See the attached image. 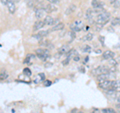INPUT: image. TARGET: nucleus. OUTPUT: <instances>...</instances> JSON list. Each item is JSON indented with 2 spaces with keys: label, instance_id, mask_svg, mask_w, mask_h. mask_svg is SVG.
<instances>
[{
  "label": "nucleus",
  "instance_id": "nucleus-7",
  "mask_svg": "<svg viewBox=\"0 0 120 113\" xmlns=\"http://www.w3.org/2000/svg\"><path fill=\"white\" fill-rule=\"evenodd\" d=\"M44 11L46 13H52V12H54V11H57V7L54 4H52V3H49V4L44 6Z\"/></svg>",
  "mask_w": 120,
  "mask_h": 113
},
{
  "label": "nucleus",
  "instance_id": "nucleus-10",
  "mask_svg": "<svg viewBox=\"0 0 120 113\" xmlns=\"http://www.w3.org/2000/svg\"><path fill=\"white\" fill-rule=\"evenodd\" d=\"M44 21L42 20H38V21H36L34 25H33V31H37V30H40V29H42L44 27Z\"/></svg>",
  "mask_w": 120,
  "mask_h": 113
},
{
  "label": "nucleus",
  "instance_id": "nucleus-31",
  "mask_svg": "<svg viewBox=\"0 0 120 113\" xmlns=\"http://www.w3.org/2000/svg\"><path fill=\"white\" fill-rule=\"evenodd\" d=\"M43 83H44V86H45V87H49L50 85H52V81H50V80H47V79H45Z\"/></svg>",
  "mask_w": 120,
  "mask_h": 113
},
{
  "label": "nucleus",
  "instance_id": "nucleus-34",
  "mask_svg": "<svg viewBox=\"0 0 120 113\" xmlns=\"http://www.w3.org/2000/svg\"><path fill=\"white\" fill-rule=\"evenodd\" d=\"M98 39H99V42L101 43V45H102V46H105V42H104V36H102V35H99Z\"/></svg>",
  "mask_w": 120,
  "mask_h": 113
},
{
  "label": "nucleus",
  "instance_id": "nucleus-30",
  "mask_svg": "<svg viewBox=\"0 0 120 113\" xmlns=\"http://www.w3.org/2000/svg\"><path fill=\"white\" fill-rule=\"evenodd\" d=\"M69 35H70V37H71V40H70V42H72V41L76 38V32H74V31H71L70 33H69Z\"/></svg>",
  "mask_w": 120,
  "mask_h": 113
},
{
  "label": "nucleus",
  "instance_id": "nucleus-37",
  "mask_svg": "<svg viewBox=\"0 0 120 113\" xmlns=\"http://www.w3.org/2000/svg\"><path fill=\"white\" fill-rule=\"evenodd\" d=\"M38 75H39V77H40L41 82H44V80H45V74L44 73H39Z\"/></svg>",
  "mask_w": 120,
  "mask_h": 113
},
{
  "label": "nucleus",
  "instance_id": "nucleus-1",
  "mask_svg": "<svg viewBox=\"0 0 120 113\" xmlns=\"http://www.w3.org/2000/svg\"><path fill=\"white\" fill-rule=\"evenodd\" d=\"M109 19H110V13H108L105 10H103V11H101L100 13H98V15H97L96 23L105 25V23H107V22L109 21Z\"/></svg>",
  "mask_w": 120,
  "mask_h": 113
},
{
  "label": "nucleus",
  "instance_id": "nucleus-46",
  "mask_svg": "<svg viewBox=\"0 0 120 113\" xmlns=\"http://www.w3.org/2000/svg\"><path fill=\"white\" fill-rule=\"evenodd\" d=\"M116 108H117L118 110L120 111V103H117V104H116Z\"/></svg>",
  "mask_w": 120,
  "mask_h": 113
},
{
  "label": "nucleus",
  "instance_id": "nucleus-26",
  "mask_svg": "<svg viewBox=\"0 0 120 113\" xmlns=\"http://www.w3.org/2000/svg\"><path fill=\"white\" fill-rule=\"evenodd\" d=\"M37 57H38L39 59H42V60H47L48 58L50 57V54H40V55H37Z\"/></svg>",
  "mask_w": 120,
  "mask_h": 113
},
{
  "label": "nucleus",
  "instance_id": "nucleus-9",
  "mask_svg": "<svg viewBox=\"0 0 120 113\" xmlns=\"http://www.w3.org/2000/svg\"><path fill=\"white\" fill-rule=\"evenodd\" d=\"M45 15V11L42 8H35V18L40 20L41 18H43Z\"/></svg>",
  "mask_w": 120,
  "mask_h": 113
},
{
  "label": "nucleus",
  "instance_id": "nucleus-3",
  "mask_svg": "<svg viewBox=\"0 0 120 113\" xmlns=\"http://www.w3.org/2000/svg\"><path fill=\"white\" fill-rule=\"evenodd\" d=\"M70 28L74 32H79V31H81V30L84 28V24H83V22H82V21L76 20V21H74L73 23H71Z\"/></svg>",
  "mask_w": 120,
  "mask_h": 113
},
{
  "label": "nucleus",
  "instance_id": "nucleus-27",
  "mask_svg": "<svg viewBox=\"0 0 120 113\" xmlns=\"http://www.w3.org/2000/svg\"><path fill=\"white\" fill-rule=\"evenodd\" d=\"M108 61H109L108 63H109L110 66H116V65L118 64V61H117V60H115L114 58H111V59L108 60Z\"/></svg>",
  "mask_w": 120,
  "mask_h": 113
},
{
  "label": "nucleus",
  "instance_id": "nucleus-8",
  "mask_svg": "<svg viewBox=\"0 0 120 113\" xmlns=\"http://www.w3.org/2000/svg\"><path fill=\"white\" fill-rule=\"evenodd\" d=\"M44 24L47 26H53L55 25V18H53L52 16H45L44 18Z\"/></svg>",
  "mask_w": 120,
  "mask_h": 113
},
{
  "label": "nucleus",
  "instance_id": "nucleus-29",
  "mask_svg": "<svg viewBox=\"0 0 120 113\" xmlns=\"http://www.w3.org/2000/svg\"><path fill=\"white\" fill-rule=\"evenodd\" d=\"M32 37H33V38H35L36 40H38V41H40L41 39H43V37L41 36V35L39 34V33H36V34H33V35H32Z\"/></svg>",
  "mask_w": 120,
  "mask_h": 113
},
{
  "label": "nucleus",
  "instance_id": "nucleus-39",
  "mask_svg": "<svg viewBox=\"0 0 120 113\" xmlns=\"http://www.w3.org/2000/svg\"><path fill=\"white\" fill-rule=\"evenodd\" d=\"M120 98V91L119 90H116V93H115V100Z\"/></svg>",
  "mask_w": 120,
  "mask_h": 113
},
{
  "label": "nucleus",
  "instance_id": "nucleus-14",
  "mask_svg": "<svg viewBox=\"0 0 120 113\" xmlns=\"http://www.w3.org/2000/svg\"><path fill=\"white\" fill-rule=\"evenodd\" d=\"M93 38H94V34L91 32L87 33V34H85L83 37L81 38V41H83V42H88V41H92Z\"/></svg>",
  "mask_w": 120,
  "mask_h": 113
},
{
  "label": "nucleus",
  "instance_id": "nucleus-23",
  "mask_svg": "<svg viewBox=\"0 0 120 113\" xmlns=\"http://www.w3.org/2000/svg\"><path fill=\"white\" fill-rule=\"evenodd\" d=\"M75 53H76V50H75V49H70L65 55H66L67 58H71V57H73V56L75 55Z\"/></svg>",
  "mask_w": 120,
  "mask_h": 113
},
{
  "label": "nucleus",
  "instance_id": "nucleus-49",
  "mask_svg": "<svg viewBox=\"0 0 120 113\" xmlns=\"http://www.w3.org/2000/svg\"><path fill=\"white\" fill-rule=\"evenodd\" d=\"M118 61H119V62H120V57H119V59H118Z\"/></svg>",
  "mask_w": 120,
  "mask_h": 113
},
{
  "label": "nucleus",
  "instance_id": "nucleus-40",
  "mask_svg": "<svg viewBox=\"0 0 120 113\" xmlns=\"http://www.w3.org/2000/svg\"><path fill=\"white\" fill-rule=\"evenodd\" d=\"M78 70H79V71H80V72H81V73H85V68H84V67H83V66H81V67H79V68H78Z\"/></svg>",
  "mask_w": 120,
  "mask_h": 113
},
{
  "label": "nucleus",
  "instance_id": "nucleus-32",
  "mask_svg": "<svg viewBox=\"0 0 120 113\" xmlns=\"http://www.w3.org/2000/svg\"><path fill=\"white\" fill-rule=\"evenodd\" d=\"M69 62H70V58H67V57H66V58L62 61V65H63V66H67V65L69 64Z\"/></svg>",
  "mask_w": 120,
  "mask_h": 113
},
{
  "label": "nucleus",
  "instance_id": "nucleus-36",
  "mask_svg": "<svg viewBox=\"0 0 120 113\" xmlns=\"http://www.w3.org/2000/svg\"><path fill=\"white\" fill-rule=\"evenodd\" d=\"M112 5L114 6V8H120V0H116Z\"/></svg>",
  "mask_w": 120,
  "mask_h": 113
},
{
  "label": "nucleus",
  "instance_id": "nucleus-17",
  "mask_svg": "<svg viewBox=\"0 0 120 113\" xmlns=\"http://www.w3.org/2000/svg\"><path fill=\"white\" fill-rule=\"evenodd\" d=\"M76 8H77V7H76V5H75V4H71V5L68 7V8L66 9L65 14H66V15H70V14H72V13L74 12V11L76 10Z\"/></svg>",
  "mask_w": 120,
  "mask_h": 113
},
{
  "label": "nucleus",
  "instance_id": "nucleus-18",
  "mask_svg": "<svg viewBox=\"0 0 120 113\" xmlns=\"http://www.w3.org/2000/svg\"><path fill=\"white\" fill-rule=\"evenodd\" d=\"M50 44V41L49 40H47V39H41L39 41V46L41 48H47V46Z\"/></svg>",
  "mask_w": 120,
  "mask_h": 113
},
{
  "label": "nucleus",
  "instance_id": "nucleus-33",
  "mask_svg": "<svg viewBox=\"0 0 120 113\" xmlns=\"http://www.w3.org/2000/svg\"><path fill=\"white\" fill-rule=\"evenodd\" d=\"M95 25H96V26H95V29H96V31H100V30L103 28V26H104L103 24H99V23H96Z\"/></svg>",
  "mask_w": 120,
  "mask_h": 113
},
{
  "label": "nucleus",
  "instance_id": "nucleus-47",
  "mask_svg": "<svg viewBox=\"0 0 120 113\" xmlns=\"http://www.w3.org/2000/svg\"><path fill=\"white\" fill-rule=\"evenodd\" d=\"M45 64H46V65H45V66H46V67H50V66L52 65V64H51V63H48V62H46V63H45Z\"/></svg>",
  "mask_w": 120,
  "mask_h": 113
},
{
  "label": "nucleus",
  "instance_id": "nucleus-48",
  "mask_svg": "<svg viewBox=\"0 0 120 113\" xmlns=\"http://www.w3.org/2000/svg\"><path fill=\"white\" fill-rule=\"evenodd\" d=\"M13 1H14L15 3H17V2H19V1H20V0H13Z\"/></svg>",
  "mask_w": 120,
  "mask_h": 113
},
{
  "label": "nucleus",
  "instance_id": "nucleus-50",
  "mask_svg": "<svg viewBox=\"0 0 120 113\" xmlns=\"http://www.w3.org/2000/svg\"><path fill=\"white\" fill-rule=\"evenodd\" d=\"M81 113H83V112H82V111H81Z\"/></svg>",
  "mask_w": 120,
  "mask_h": 113
},
{
  "label": "nucleus",
  "instance_id": "nucleus-25",
  "mask_svg": "<svg viewBox=\"0 0 120 113\" xmlns=\"http://www.w3.org/2000/svg\"><path fill=\"white\" fill-rule=\"evenodd\" d=\"M50 32H51V31H50V29H49V30H41V31H40V32H38V33H39V34H40V35L44 38V37H45V36H47Z\"/></svg>",
  "mask_w": 120,
  "mask_h": 113
},
{
  "label": "nucleus",
  "instance_id": "nucleus-38",
  "mask_svg": "<svg viewBox=\"0 0 120 113\" xmlns=\"http://www.w3.org/2000/svg\"><path fill=\"white\" fill-rule=\"evenodd\" d=\"M39 82H41V80H40V77H39V75H37V76H36V78L34 79V83L38 84Z\"/></svg>",
  "mask_w": 120,
  "mask_h": 113
},
{
  "label": "nucleus",
  "instance_id": "nucleus-41",
  "mask_svg": "<svg viewBox=\"0 0 120 113\" xmlns=\"http://www.w3.org/2000/svg\"><path fill=\"white\" fill-rule=\"evenodd\" d=\"M49 3H52V4H55V3H58V0H47Z\"/></svg>",
  "mask_w": 120,
  "mask_h": 113
},
{
  "label": "nucleus",
  "instance_id": "nucleus-20",
  "mask_svg": "<svg viewBox=\"0 0 120 113\" xmlns=\"http://www.w3.org/2000/svg\"><path fill=\"white\" fill-rule=\"evenodd\" d=\"M81 51L84 53H90L92 51V47L90 45H83V46H81Z\"/></svg>",
  "mask_w": 120,
  "mask_h": 113
},
{
  "label": "nucleus",
  "instance_id": "nucleus-44",
  "mask_svg": "<svg viewBox=\"0 0 120 113\" xmlns=\"http://www.w3.org/2000/svg\"><path fill=\"white\" fill-rule=\"evenodd\" d=\"M7 1H8V0H0V2H1L3 5H6L7 4Z\"/></svg>",
  "mask_w": 120,
  "mask_h": 113
},
{
  "label": "nucleus",
  "instance_id": "nucleus-28",
  "mask_svg": "<svg viewBox=\"0 0 120 113\" xmlns=\"http://www.w3.org/2000/svg\"><path fill=\"white\" fill-rule=\"evenodd\" d=\"M23 74L26 75V76H31L32 72H31V70H30L29 68H24L23 69Z\"/></svg>",
  "mask_w": 120,
  "mask_h": 113
},
{
  "label": "nucleus",
  "instance_id": "nucleus-45",
  "mask_svg": "<svg viewBox=\"0 0 120 113\" xmlns=\"http://www.w3.org/2000/svg\"><path fill=\"white\" fill-rule=\"evenodd\" d=\"M95 53H97V54H101V53H102V50H101V49H96V50H95Z\"/></svg>",
  "mask_w": 120,
  "mask_h": 113
},
{
  "label": "nucleus",
  "instance_id": "nucleus-12",
  "mask_svg": "<svg viewBox=\"0 0 120 113\" xmlns=\"http://www.w3.org/2000/svg\"><path fill=\"white\" fill-rule=\"evenodd\" d=\"M63 28H64V23H63V22H59V23L52 26L50 31H60V30H62Z\"/></svg>",
  "mask_w": 120,
  "mask_h": 113
},
{
  "label": "nucleus",
  "instance_id": "nucleus-11",
  "mask_svg": "<svg viewBox=\"0 0 120 113\" xmlns=\"http://www.w3.org/2000/svg\"><path fill=\"white\" fill-rule=\"evenodd\" d=\"M110 77V75L109 73H106V74H99V75H97L96 76V80L97 82H102L104 80H108Z\"/></svg>",
  "mask_w": 120,
  "mask_h": 113
},
{
  "label": "nucleus",
  "instance_id": "nucleus-5",
  "mask_svg": "<svg viewBox=\"0 0 120 113\" xmlns=\"http://www.w3.org/2000/svg\"><path fill=\"white\" fill-rule=\"evenodd\" d=\"M115 52H113L112 50H106L102 53V59L103 60H109L111 58H114L115 57Z\"/></svg>",
  "mask_w": 120,
  "mask_h": 113
},
{
  "label": "nucleus",
  "instance_id": "nucleus-2",
  "mask_svg": "<svg viewBox=\"0 0 120 113\" xmlns=\"http://www.w3.org/2000/svg\"><path fill=\"white\" fill-rule=\"evenodd\" d=\"M109 72V67L108 66H104V65H101V66H98L96 67V68L92 69L91 71V74L93 75V76H97V75L99 74H106Z\"/></svg>",
  "mask_w": 120,
  "mask_h": 113
},
{
  "label": "nucleus",
  "instance_id": "nucleus-51",
  "mask_svg": "<svg viewBox=\"0 0 120 113\" xmlns=\"http://www.w3.org/2000/svg\"><path fill=\"white\" fill-rule=\"evenodd\" d=\"M118 113H120V111H119V112H118Z\"/></svg>",
  "mask_w": 120,
  "mask_h": 113
},
{
  "label": "nucleus",
  "instance_id": "nucleus-22",
  "mask_svg": "<svg viewBox=\"0 0 120 113\" xmlns=\"http://www.w3.org/2000/svg\"><path fill=\"white\" fill-rule=\"evenodd\" d=\"M112 26H120V17H115L111 20Z\"/></svg>",
  "mask_w": 120,
  "mask_h": 113
},
{
  "label": "nucleus",
  "instance_id": "nucleus-21",
  "mask_svg": "<svg viewBox=\"0 0 120 113\" xmlns=\"http://www.w3.org/2000/svg\"><path fill=\"white\" fill-rule=\"evenodd\" d=\"M112 88L115 90L120 89V80H112Z\"/></svg>",
  "mask_w": 120,
  "mask_h": 113
},
{
  "label": "nucleus",
  "instance_id": "nucleus-35",
  "mask_svg": "<svg viewBox=\"0 0 120 113\" xmlns=\"http://www.w3.org/2000/svg\"><path fill=\"white\" fill-rule=\"evenodd\" d=\"M72 58H73V60H74L75 62H77V61H79V60H80V55L78 54V53H75V55L73 56Z\"/></svg>",
  "mask_w": 120,
  "mask_h": 113
},
{
  "label": "nucleus",
  "instance_id": "nucleus-19",
  "mask_svg": "<svg viewBox=\"0 0 120 113\" xmlns=\"http://www.w3.org/2000/svg\"><path fill=\"white\" fill-rule=\"evenodd\" d=\"M7 78H8V72L5 69L1 70V72H0V80L3 81V80H6Z\"/></svg>",
  "mask_w": 120,
  "mask_h": 113
},
{
  "label": "nucleus",
  "instance_id": "nucleus-4",
  "mask_svg": "<svg viewBox=\"0 0 120 113\" xmlns=\"http://www.w3.org/2000/svg\"><path fill=\"white\" fill-rule=\"evenodd\" d=\"M98 88L102 90H108V89H113L112 88V80L108 79V80H104L102 82H98Z\"/></svg>",
  "mask_w": 120,
  "mask_h": 113
},
{
  "label": "nucleus",
  "instance_id": "nucleus-42",
  "mask_svg": "<svg viewBox=\"0 0 120 113\" xmlns=\"http://www.w3.org/2000/svg\"><path fill=\"white\" fill-rule=\"evenodd\" d=\"M53 48H54V45L53 44H49V45H48V46H47V49H49V50H51V49H53Z\"/></svg>",
  "mask_w": 120,
  "mask_h": 113
},
{
  "label": "nucleus",
  "instance_id": "nucleus-24",
  "mask_svg": "<svg viewBox=\"0 0 120 113\" xmlns=\"http://www.w3.org/2000/svg\"><path fill=\"white\" fill-rule=\"evenodd\" d=\"M26 5L28 8H33L35 5V0H26Z\"/></svg>",
  "mask_w": 120,
  "mask_h": 113
},
{
  "label": "nucleus",
  "instance_id": "nucleus-6",
  "mask_svg": "<svg viewBox=\"0 0 120 113\" xmlns=\"http://www.w3.org/2000/svg\"><path fill=\"white\" fill-rule=\"evenodd\" d=\"M7 7H8V11L10 14H13L15 13V11H16V5H15V2L13 0H8L7 1Z\"/></svg>",
  "mask_w": 120,
  "mask_h": 113
},
{
  "label": "nucleus",
  "instance_id": "nucleus-43",
  "mask_svg": "<svg viewBox=\"0 0 120 113\" xmlns=\"http://www.w3.org/2000/svg\"><path fill=\"white\" fill-rule=\"evenodd\" d=\"M71 113H81V111H79L78 109H72V110H71Z\"/></svg>",
  "mask_w": 120,
  "mask_h": 113
},
{
  "label": "nucleus",
  "instance_id": "nucleus-13",
  "mask_svg": "<svg viewBox=\"0 0 120 113\" xmlns=\"http://www.w3.org/2000/svg\"><path fill=\"white\" fill-rule=\"evenodd\" d=\"M69 50H70L69 45H68V44H64V45H62V46L58 49V53H60L61 55H63V54H66Z\"/></svg>",
  "mask_w": 120,
  "mask_h": 113
},
{
  "label": "nucleus",
  "instance_id": "nucleus-16",
  "mask_svg": "<svg viewBox=\"0 0 120 113\" xmlns=\"http://www.w3.org/2000/svg\"><path fill=\"white\" fill-rule=\"evenodd\" d=\"M115 93H116V90L115 89H108V90H105V95L109 98H115Z\"/></svg>",
  "mask_w": 120,
  "mask_h": 113
},
{
  "label": "nucleus",
  "instance_id": "nucleus-15",
  "mask_svg": "<svg viewBox=\"0 0 120 113\" xmlns=\"http://www.w3.org/2000/svg\"><path fill=\"white\" fill-rule=\"evenodd\" d=\"M93 15H94V9L92 8H88L87 10H86V13H85V18L87 20H91L92 19V17H93Z\"/></svg>",
  "mask_w": 120,
  "mask_h": 113
}]
</instances>
